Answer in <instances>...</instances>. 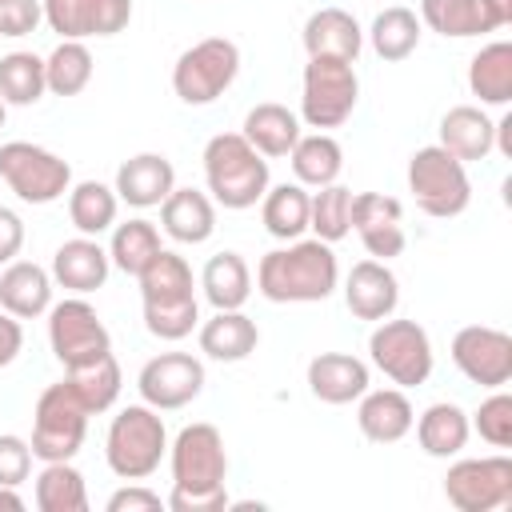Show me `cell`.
<instances>
[{
	"label": "cell",
	"instance_id": "obj_1",
	"mask_svg": "<svg viewBox=\"0 0 512 512\" xmlns=\"http://www.w3.org/2000/svg\"><path fill=\"white\" fill-rule=\"evenodd\" d=\"M172 512H220L228 508V448L216 424H184L168 444Z\"/></svg>",
	"mask_w": 512,
	"mask_h": 512
},
{
	"label": "cell",
	"instance_id": "obj_2",
	"mask_svg": "<svg viewBox=\"0 0 512 512\" xmlns=\"http://www.w3.org/2000/svg\"><path fill=\"white\" fill-rule=\"evenodd\" d=\"M340 264L332 244L324 240H288V248H272L256 264V288L272 304H316L336 292Z\"/></svg>",
	"mask_w": 512,
	"mask_h": 512
},
{
	"label": "cell",
	"instance_id": "obj_3",
	"mask_svg": "<svg viewBox=\"0 0 512 512\" xmlns=\"http://www.w3.org/2000/svg\"><path fill=\"white\" fill-rule=\"evenodd\" d=\"M140 280V300H144V328L156 340H184L200 324V304H196V280L192 268L180 252L160 248L156 260L136 276Z\"/></svg>",
	"mask_w": 512,
	"mask_h": 512
},
{
	"label": "cell",
	"instance_id": "obj_4",
	"mask_svg": "<svg viewBox=\"0 0 512 512\" xmlns=\"http://www.w3.org/2000/svg\"><path fill=\"white\" fill-rule=\"evenodd\" d=\"M204 184L212 204L244 212L268 192V160L240 132H220L204 144Z\"/></svg>",
	"mask_w": 512,
	"mask_h": 512
},
{
	"label": "cell",
	"instance_id": "obj_5",
	"mask_svg": "<svg viewBox=\"0 0 512 512\" xmlns=\"http://www.w3.org/2000/svg\"><path fill=\"white\" fill-rule=\"evenodd\" d=\"M168 456V432L152 404H128L112 416L104 436V460L120 480H148Z\"/></svg>",
	"mask_w": 512,
	"mask_h": 512
},
{
	"label": "cell",
	"instance_id": "obj_6",
	"mask_svg": "<svg viewBox=\"0 0 512 512\" xmlns=\"http://www.w3.org/2000/svg\"><path fill=\"white\" fill-rule=\"evenodd\" d=\"M360 100V76L348 60L336 56H308L300 80V120L316 132L340 128Z\"/></svg>",
	"mask_w": 512,
	"mask_h": 512
},
{
	"label": "cell",
	"instance_id": "obj_7",
	"mask_svg": "<svg viewBox=\"0 0 512 512\" xmlns=\"http://www.w3.org/2000/svg\"><path fill=\"white\" fill-rule=\"evenodd\" d=\"M88 408L84 400L72 392L68 380L60 384H48L40 396H36V408H32V456L52 464V460H72L88 436Z\"/></svg>",
	"mask_w": 512,
	"mask_h": 512
},
{
	"label": "cell",
	"instance_id": "obj_8",
	"mask_svg": "<svg viewBox=\"0 0 512 512\" xmlns=\"http://www.w3.org/2000/svg\"><path fill=\"white\" fill-rule=\"evenodd\" d=\"M408 192H412L416 208L424 216H436V220H452L472 204V184H468L464 164L452 152H444L440 144H428V148L412 152Z\"/></svg>",
	"mask_w": 512,
	"mask_h": 512
},
{
	"label": "cell",
	"instance_id": "obj_9",
	"mask_svg": "<svg viewBox=\"0 0 512 512\" xmlns=\"http://www.w3.org/2000/svg\"><path fill=\"white\" fill-rule=\"evenodd\" d=\"M240 72V48L228 40V36H208L192 48H184L172 64V92L192 104V108H204L212 104L216 96H224L232 88Z\"/></svg>",
	"mask_w": 512,
	"mask_h": 512
},
{
	"label": "cell",
	"instance_id": "obj_10",
	"mask_svg": "<svg viewBox=\"0 0 512 512\" xmlns=\"http://www.w3.org/2000/svg\"><path fill=\"white\" fill-rule=\"evenodd\" d=\"M0 180L24 204H52L72 188V168L64 156H56L40 144L8 140V144H0Z\"/></svg>",
	"mask_w": 512,
	"mask_h": 512
},
{
	"label": "cell",
	"instance_id": "obj_11",
	"mask_svg": "<svg viewBox=\"0 0 512 512\" xmlns=\"http://www.w3.org/2000/svg\"><path fill=\"white\" fill-rule=\"evenodd\" d=\"M368 356L400 388H416L432 376V340L416 320H376L368 336Z\"/></svg>",
	"mask_w": 512,
	"mask_h": 512
},
{
	"label": "cell",
	"instance_id": "obj_12",
	"mask_svg": "<svg viewBox=\"0 0 512 512\" xmlns=\"http://www.w3.org/2000/svg\"><path fill=\"white\" fill-rule=\"evenodd\" d=\"M48 344H52V356L64 364V372L96 364L100 356L112 352V336L84 296H68L48 308Z\"/></svg>",
	"mask_w": 512,
	"mask_h": 512
},
{
	"label": "cell",
	"instance_id": "obj_13",
	"mask_svg": "<svg viewBox=\"0 0 512 512\" xmlns=\"http://www.w3.org/2000/svg\"><path fill=\"white\" fill-rule=\"evenodd\" d=\"M444 500L456 512H496L512 504V460L508 456H468L444 476Z\"/></svg>",
	"mask_w": 512,
	"mask_h": 512
},
{
	"label": "cell",
	"instance_id": "obj_14",
	"mask_svg": "<svg viewBox=\"0 0 512 512\" xmlns=\"http://www.w3.org/2000/svg\"><path fill=\"white\" fill-rule=\"evenodd\" d=\"M136 388L156 412H176L204 392V364L192 352H160L140 368Z\"/></svg>",
	"mask_w": 512,
	"mask_h": 512
},
{
	"label": "cell",
	"instance_id": "obj_15",
	"mask_svg": "<svg viewBox=\"0 0 512 512\" xmlns=\"http://www.w3.org/2000/svg\"><path fill=\"white\" fill-rule=\"evenodd\" d=\"M452 364L480 388H504L512 380V336L488 324H468L452 336Z\"/></svg>",
	"mask_w": 512,
	"mask_h": 512
},
{
	"label": "cell",
	"instance_id": "obj_16",
	"mask_svg": "<svg viewBox=\"0 0 512 512\" xmlns=\"http://www.w3.org/2000/svg\"><path fill=\"white\" fill-rule=\"evenodd\" d=\"M44 20L60 40L116 36L132 20V0H44Z\"/></svg>",
	"mask_w": 512,
	"mask_h": 512
},
{
	"label": "cell",
	"instance_id": "obj_17",
	"mask_svg": "<svg viewBox=\"0 0 512 512\" xmlns=\"http://www.w3.org/2000/svg\"><path fill=\"white\" fill-rule=\"evenodd\" d=\"M352 228L360 236V244L368 248L372 260H392L404 252L408 236H404V208L396 196L384 192H356L352 196Z\"/></svg>",
	"mask_w": 512,
	"mask_h": 512
},
{
	"label": "cell",
	"instance_id": "obj_18",
	"mask_svg": "<svg viewBox=\"0 0 512 512\" xmlns=\"http://www.w3.org/2000/svg\"><path fill=\"white\" fill-rule=\"evenodd\" d=\"M344 304L356 320H388L400 304V284L384 260H360L352 264L344 280Z\"/></svg>",
	"mask_w": 512,
	"mask_h": 512
},
{
	"label": "cell",
	"instance_id": "obj_19",
	"mask_svg": "<svg viewBox=\"0 0 512 512\" xmlns=\"http://www.w3.org/2000/svg\"><path fill=\"white\" fill-rule=\"evenodd\" d=\"M116 196L132 208H160L164 196L176 188V168L160 152H136L116 168Z\"/></svg>",
	"mask_w": 512,
	"mask_h": 512
},
{
	"label": "cell",
	"instance_id": "obj_20",
	"mask_svg": "<svg viewBox=\"0 0 512 512\" xmlns=\"http://www.w3.org/2000/svg\"><path fill=\"white\" fill-rule=\"evenodd\" d=\"M372 376L360 356L348 352H320L308 360V392L320 404H352L368 392Z\"/></svg>",
	"mask_w": 512,
	"mask_h": 512
},
{
	"label": "cell",
	"instance_id": "obj_21",
	"mask_svg": "<svg viewBox=\"0 0 512 512\" xmlns=\"http://www.w3.org/2000/svg\"><path fill=\"white\" fill-rule=\"evenodd\" d=\"M112 272V260H108V248H100L96 236H76V240H64L56 252H52V280L76 296H88L96 288H104Z\"/></svg>",
	"mask_w": 512,
	"mask_h": 512
},
{
	"label": "cell",
	"instance_id": "obj_22",
	"mask_svg": "<svg viewBox=\"0 0 512 512\" xmlns=\"http://www.w3.org/2000/svg\"><path fill=\"white\" fill-rule=\"evenodd\" d=\"M356 424H360L364 440H372V444H396V440H404L412 432L416 408L404 396V388H368L360 396Z\"/></svg>",
	"mask_w": 512,
	"mask_h": 512
},
{
	"label": "cell",
	"instance_id": "obj_23",
	"mask_svg": "<svg viewBox=\"0 0 512 512\" xmlns=\"http://www.w3.org/2000/svg\"><path fill=\"white\" fill-rule=\"evenodd\" d=\"M440 148L460 164L484 160L496 148V120H488V112L476 104H456L440 116Z\"/></svg>",
	"mask_w": 512,
	"mask_h": 512
},
{
	"label": "cell",
	"instance_id": "obj_24",
	"mask_svg": "<svg viewBox=\"0 0 512 512\" xmlns=\"http://www.w3.org/2000/svg\"><path fill=\"white\" fill-rule=\"evenodd\" d=\"M0 308L16 320H36L52 308V272L32 260H12L0 272Z\"/></svg>",
	"mask_w": 512,
	"mask_h": 512
},
{
	"label": "cell",
	"instance_id": "obj_25",
	"mask_svg": "<svg viewBox=\"0 0 512 512\" xmlns=\"http://www.w3.org/2000/svg\"><path fill=\"white\" fill-rule=\"evenodd\" d=\"M304 48H308V56H336V60L356 64V56L364 48V32L352 12L328 4L304 20Z\"/></svg>",
	"mask_w": 512,
	"mask_h": 512
},
{
	"label": "cell",
	"instance_id": "obj_26",
	"mask_svg": "<svg viewBox=\"0 0 512 512\" xmlns=\"http://www.w3.org/2000/svg\"><path fill=\"white\" fill-rule=\"evenodd\" d=\"M240 136H244L264 160H280V156H288V152L296 148V140H300L304 132H300V116H296L292 108H284V104H276V100H264V104L248 108Z\"/></svg>",
	"mask_w": 512,
	"mask_h": 512
},
{
	"label": "cell",
	"instance_id": "obj_27",
	"mask_svg": "<svg viewBox=\"0 0 512 512\" xmlns=\"http://www.w3.org/2000/svg\"><path fill=\"white\" fill-rule=\"evenodd\" d=\"M160 224L176 244H204L216 232V204L208 192L172 188L160 204Z\"/></svg>",
	"mask_w": 512,
	"mask_h": 512
},
{
	"label": "cell",
	"instance_id": "obj_28",
	"mask_svg": "<svg viewBox=\"0 0 512 512\" xmlns=\"http://www.w3.org/2000/svg\"><path fill=\"white\" fill-rule=\"evenodd\" d=\"M256 344H260V328L240 308H224L200 324V352L208 360L236 364V360H248L256 352Z\"/></svg>",
	"mask_w": 512,
	"mask_h": 512
},
{
	"label": "cell",
	"instance_id": "obj_29",
	"mask_svg": "<svg viewBox=\"0 0 512 512\" xmlns=\"http://www.w3.org/2000/svg\"><path fill=\"white\" fill-rule=\"evenodd\" d=\"M416 444L424 448V456H436V460H448V456H460L468 436H472V424H468V412L452 400H436L428 404L420 416H416Z\"/></svg>",
	"mask_w": 512,
	"mask_h": 512
},
{
	"label": "cell",
	"instance_id": "obj_30",
	"mask_svg": "<svg viewBox=\"0 0 512 512\" xmlns=\"http://www.w3.org/2000/svg\"><path fill=\"white\" fill-rule=\"evenodd\" d=\"M468 88L488 108H504L512 100V44L492 40L468 60Z\"/></svg>",
	"mask_w": 512,
	"mask_h": 512
},
{
	"label": "cell",
	"instance_id": "obj_31",
	"mask_svg": "<svg viewBox=\"0 0 512 512\" xmlns=\"http://www.w3.org/2000/svg\"><path fill=\"white\" fill-rule=\"evenodd\" d=\"M200 288H204V300L224 312V308H244L248 296H252V272L244 264L240 252H216L204 272H200Z\"/></svg>",
	"mask_w": 512,
	"mask_h": 512
},
{
	"label": "cell",
	"instance_id": "obj_32",
	"mask_svg": "<svg viewBox=\"0 0 512 512\" xmlns=\"http://www.w3.org/2000/svg\"><path fill=\"white\" fill-rule=\"evenodd\" d=\"M308 200L312 192L304 184H276L260 196V220L268 228V236L276 240H300L308 232Z\"/></svg>",
	"mask_w": 512,
	"mask_h": 512
},
{
	"label": "cell",
	"instance_id": "obj_33",
	"mask_svg": "<svg viewBox=\"0 0 512 512\" xmlns=\"http://www.w3.org/2000/svg\"><path fill=\"white\" fill-rule=\"evenodd\" d=\"M288 160H292L296 184L324 188V184H336V176L344 168V148L328 132H308V136L296 140V148L288 152Z\"/></svg>",
	"mask_w": 512,
	"mask_h": 512
},
{
	"label": "cell",
	"instance_id": "obj_34",
	"mask_svg": "<svg viewBox=\"0 0 512 512\" xmlns=\"http://www.w3.org/2000/svg\"><path fill=\"white\" fill-rule=\"evenodd\" d=\"M420 24L452 40L496 32V24L484 12V0H420Z\"/></svg>",
	"mask_w": 512,
	"mask_h": 512
},
{
	"label": "cell",
	"instance_id": "obj_35",
	"mask_svg": "<svg viewBox=\"0 0 512 512\" xmlns=\"http://www.w3.org/2000/svg\"><path fill=\"white\" fill-rule=\"evenodd\" d=\"M160 248H164V244H160V228H156L152 220L136 216V220H124V224H112L108 260H112V268H120L124 276H140V272L156 260Z\"/></svg>",
	"mask_w": 512,
	"mask_h": 512
},
{
	"label": "cell",
	"instance_id": "obj_36",
	"mask_svg": "<svg viewBox=\"0 0 512 512\" xmlns=\"http://www.w3.org/2000/svg\"><path fill=\"white\" fill-rule=\"evenodd\" d=\"M420 28H424V24H420V16H416L412 8L392 4V8L376 12V20H372V28H368L372 52H376L380 60H388V64L408 60V56L416 52V44H420Z\"/></svg>",
	"mask_w": 512,
	"mask_h": 512
},
{
	"label": "cell",
	"instance_id": "obj_37",
	"mask_svg": "<svg viewBox=\"0 0 512 512\" xmlns=\"http://www.w3.org/2000/svg\"><path fill=\"white\" fill-rule=\"evenodd\" d=\"M116 208H120V196L116 188L100 184V180H80L68 188V220L80 236H100L116 224Z\"/></svg>",
	"mask_w": 512,
	"mask_h": 512
},
{
	"label": "cell",
	"instance_id": "obj_38",
	"mask_svg": "<svg viewBox=\"0 0 512 512\" xmlns=\"http://www.w3.org/2000/svg\"><path fill=\"white\" fill-rule=\"evenodd\" d=\"M36 508L40 512H88V488H84V476L72 468V460H52L40 468Z\"/></svg>",
	"mask_w": 512,
	"mask_h": 512
},
{
	"label": "cell",
	"instance_id": "obj_39",
	"mask_svg": "<svg viewBox=\"0 0 512 512\" xmlns=\"http://www.w3.org/2000/svg\"><path fill=\"white\" fill-rule=\"evenodd\" d=\"M92 80V52L84 40H60L44 56V84L52 96H80Z\"/></svg>",
	"mask_w": 512,
	"mask_h": 512
},
{
	"label": "cell",
	"instance_id": "obj_40",
	"mask_svg": "<svg viewBox=\"0 0 512 512\" xmlns=\"http://www.w3.org/2000/svg\"><path fill=\"white\" fill-rule=\"evenodd\" d=\"M352 188L344 184H324L312 192L308 200V228L316 232V240L324 244H336L352 232Z\"/></svg>",
	"mask_w": 512,
	"mask_h": 512
},
{
	"label": "cell",
	"instance_id": "obj_41",
	"mask_svg": "<svg viewBox=\"0 0 512 512\" xmlns=\"http://www.w3.org/2000/svg\"><path fill=\"white\" fill-rule=\"evenodd\" d=\"M48 92L44 84V60L32 52H8L0 56V100L28 108Z\"/></svg>",
	"mask_w": 512,
	"mask_h": 512
},
{
	"label": "cell",
	"instance_id": "obj_42",
	"mask_svg": "<svg viewBox=\"0 0 512 512\" xmlns=\"http://www.w3.org/2000/svg\"><path fill=\"white\" fill-rule=\"evenodd\" d=\"M68 384H72V392L84 400V408L88 412H108L112 404H116V396H120V364H116V356L108 352V356H100L96 364H84V368H68V376H64Z\"/></svg>",
	"mask_w": 512,
	"mask_h": 512
},
{
	"label": "cell",
	"instance_id": "obj_43",
	"mask_svg": "<svg viewBox=\"0 0 512 512\" xmlns=\"http://www.w3.org/2000/svg\"><path fill=\"white\" fill-rule=\"evenodd\" d=\"M476 432H480V440H488L492 448H508L512 444V396L504 392V388H492V396L472 412V420H468Z\"/></svg>",
	"mask_w": 512,
	"mask_h": 512
},
{
	"label": "cell",
	"instance_id": "obj_44",
	"mask_svg": "<svg viewBox=\"0 0 512 512\" xmlns=\"http://www.w3.org/2000/svg\"><path fill=\"white\" fill-rule=\"evenodd\" d=\"M32 472V444L16 432H4L0 436V484H12L20 488Z\"/></svg>",
	"mask_w": 512,
	"mask_h": 512
},
{
	"label": "cell",
	"instance_id": "obj_45",
	"mask_svg": "<svg viewBox=\"0 0 512 512\" xmlns=\"http://www.w3.org/2000/svg\"><path fill=\"white\" fill-rule=\"evenodd\" d=\"M44 20V0H0V36H28Z\"/></svg>",
	"mask_w": 512,
	"mask_h": 512
},
{
	"label": "cell",
	"instance_id": "obj_46",
	"mask_svg": "<svg viewBox=\"0 0 512 512\" xmlns=\"http://www.w3.org/2000/svg\"><path fill=\"white\" fill-rule=\"evenodd\" d=\"M160 504H164L160 492L144 488L140 480H132V484H124V488H116L108 496V512H156Z\"/></svg>",
	"mask_w": 512,
	"mask_h": 512
},
{
	"label": "cell",
	"instance_id": "obj_47",
	"mask_svg": "<svg viewBox=\"0 0 512 512\" xmlns=\"http://www.w3.org/2000/svg\"><path fill=\"white\" fill-rule=\"evenodd\" d=\"M24 248V220L0 204V264H12Z\"/></svg>",
	"mask_w": 512,
	"mask_h": 512
},
{
	"label": "cell",
	"instance_id": "obj_48",
	"mask_svg": "<svg viewBox=\"0 0 512 512\" xmlns=\"http://www.w3.org/2000/svg\"><path fill=\"white\" fill-rule=\"evenodd\" d=\"M20 348H24V328H20V320L0 308V368H8V364L20 356Z\"/></svg>",
	"mask_w": 512,
	"mask_h": 512
},
{
	"label": "cell",
	"instance_id": "obj_49",
	"mask_svg": "<svg viewBox=\"0 0 512 512\" xmlns=\"http://www.w3.org/2000/svg\"><path fill=\"white\" fill-rule=\"evenodd\" d=\"M484 12H488V20L496 24V32L512 24V0H484Z\"/></svg>",
	"mask_w": 512,
	"mask_h": 512
},
{
	"label": "cell",
	"instance_id": "obj_50",
	"mask_svg": "<svg viewBox=\"0 0 512 512\" xmlns=\"http://www.w3.org/2000/svg\"><path fill=\"white\" fill-rule=\"evenodd\" d=\"M496 148H500V156L512 160V116L496 120Z\"/></svg>",
	"mask_w": 512,
	"mask_h": 512
},
{
	"label": "cell",
	"instance_id": "obj_51",
	"mask_svg": "<svg viewBox=\"0 0 512 512\" xmlns=\"http://www.w3.org/2000/svg\"><path fill=\"white\" fill-rule=\"evenodd\" d=\"M20 508H24V496L12 484H0V512H20Z\"/></svg>",
	"mask_w": 512,
	"mask_h": 512
},
{
	"label": "cell",
	"instance_id": "obj_52",
	"mask_svg": "<svg viewBox=\"0 0 512 512\" xmlns=\"http://www.w3.org/2000/svg\"><path fill=\"white\" fill-rule=\"evenodd\" d=\"M4 108H8V104H4V100H0V128H4Z\"/></svg>",
	"mask_w": 512,
	"mask_h": 512
}]
</instances>
